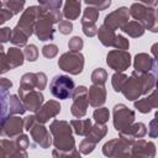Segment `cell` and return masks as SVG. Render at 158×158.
<instances>
[{
	"label": "cell",
	"instance_id": "obj_1",
	"mask_svg": "<svg viewBox=\"0 0 158 158\" xmlns=\"http://www.w3.org/2000/svg\"><path fill=\"white\" fill-rule=\"evenodd\" d=\"M156 86V77L152 73H137L132 72L131 77L127 78L121 93L127 100H137L141 95H146L152 91Z\"/></svg>",
	"mask_w": 158,
	"mask_h": 158
},
{
	"label": "cell",
	"instance_id": "obj_2",
	"mask_svg": "<svg viewBox=\"0 0 158 158\" xmlns=\"http://www.w3.org/2000/svg\"><path fill=\"white\" fill-rule=\"evenodd\" d=\"M37 20V6L31 5L27 9L23 10L17 25L12 28V36H11V43L16 47H22L27 44L28 37L35 31V25Z\"/></svg>",
	"mask_w": 158,
	"mask_h": 158
},
{
	"label": "cell",
	"instance_id": "obj_3",
	"mask_svg": "<svg viewBox=\"0 0 158 158\" xmlns=\"http://www.w3.org/2000/svg\"><path fill=\"white\" fill-rule=\"evenodd\" d=\"M157 1L153 2H133L130 9L128 14L132 16L137 22H139L144 30H149L151 32H157L158 23H157V11L154 6Z\"/></svg>",
	"mask_w": 158,
	"mask_h": 158
},
{
	"label": "cell",
	"instance_id": "obj_4",
	"mask_svg": "<svg viewBox=\"0 0 158 158\" xmlns=\"http://www.w3.org/2000/svg\"><path fill=\"white\" fill-rule=\"evenodd\" d=\"M49 131L53 136L52 143L58 151H72L75 148V141L72 136L69 122L63 120H53L49 125Z\"/></svg>",
	"mask_w": 158,
	"mask_h": 158
},
{
	"label": "cell",
	"instance_id": "obj_5",
	"mask_svg": "<svg viewBox=\"0 0 158 158\" xmlns=\"http://www.w3.org/2000/svg\"><path fill=\"white\" fill-rule=\"evenodd\" d=\"M54 20L48 10L37 5V20L35 25V35L40 41H51L54 36Z\"/></svg>",
	"mask_w": 158,
	"mask_h": 158
},
{
	"label": "cell",
	"instance_id": "obj_6",
	"mask_svg": "<svg viewBox=\"0 0 158 158\" xmlns=\"http://www.w3.org/2000/svg\"><path fill=\"white\" fill-rule=\"evenodd\" d=\"M74 88V80L69 75H56L49 83L51 94L59 100H67L72 98Z\"/></svg>",
	"mask_w": 158,
	"mask_h": 158
},
{
	"label": "cell",
	"instance_id": "obj_7",
	"mask_svg": "<svg viewBox=\"0 0 158 158\" xmlns=\"http://www.w3.org/2000/svg\"><path fill=\"white\" fill-rule=\"evenodd\" d=\"M58 67L63 72L78 75L84 68V56L80 52H65L58 59Z\"/></svg>",
	"mask_w": 158,
	"mask_h": 158
},
{
	"label": "cell",
	"instance_id": "obj_8",
	"mask_svg": "<svg viewBox=\"0 0 158 158\" xmlns=\"http://www.w3.org/2000/svg\"><path fill=\"white\" fill-rule=\"evenodd\" d=\"M114 127L120 133L127 130L135 122V112L125 104H116L112 109Z\"/></svg>",
	"mask_w": 158,
	"mask_h": 158
},
{
	"label": "cell",
	"instance_id": "obj_9",
	"mask_svg": "<svg viewBox=\"0 0 158 158\" xmlns=\"http://www.w3.org/2000/svg\"><path fill=\"white\" fill-rule=\"evenodd\" d=\"M47 85V75L43 72L37 73H25L21 77L20 86H19V94L26 93L30 90H40L42 91Z\"/></svg>",
	"mask_w": 158,
	"mask_h": 158
},
{
	"label": "cell",
	"instance_id": "obj_10",
	"mask_svg": "<svg viewBox=\"0 0 158 158\" xmlns=\"http://www.w3.org/2000/svg\"><path fill=\"white\" fill-rule=\"evenodd\" d=\"M72 99H73V104L70 106V112L73 116L81 118L85 116L86 114V109H88V88L84 85H79L77 88H74L73 94H72Z\"/></svg>",
	"mask_w": 158,
	"mask_h": 158
},
{
	"label": "cell",
	"instance_id": "obj_11",
	"mask_svg": "<svg viewBox=\"0 0 158 158\" xmlns=\"http://www.w3.org/2000/svg\"><path fill=\"white\" fill-rule=\"evenodd\" d=\"M107 65L117 73H123L131 65V54L127 51L112 49L106 56Z\"/></svg>",
	"mask_w": 158,
	"mask_h": 158
},
{
	"label": "cell",
	"instance_id": "obj_12",
	"mask_svg": "<svg viewBox=\"0 0 158 158\" xmlns=\"http://www.w3.org/2000/svg\"><path fill=\"white\" fill-rule=\"evenodd\" d=\"M128 17H130L128 7L120 6L116 10H114L112 12H110L109 15L105 16V20H104L102 25L105 27H107L109 30L115 32L116 30L122 28V26L128 22Z\"/></svg>",
	"mask_w": 158,
	"mask_h": 158
},
{
	"label": "cell",
	"instance_id": "obj_13",
	"mask_svg": "<svg viewBox=\"0 0 158 158\" xmlns=\"http://www.w3.org/2000/svg\"><path fill=\"white\" fill-rule=\"evenodd\" d=\"M99 19V10H96L93 6H86L84 9L83 12V17H81V27H83V32L85 36L88 37H94L98 33V26H96V21Z\"/></svg>",
	"mask_w": 158,
	"mask_h": 158
},
{
	"label": "cell",
	"instance_id": "obj_14",
	"mask_svg": "<svg viewBox=\"0 0 158 158\" xmlns=\"http://www.w3.org/2000/svg\"><path fill=\"white\" fill-rule=\"evenodd\" d=\"M59 112H60V104L56 100H49V101L44 102L35 112V118H36V122L43 125V123L48 122L51 118L56 117Z\"/></svg>",
	"mask_w": 158,
	"mask_h": 158
},
{
	"label": "cell",
	"instance_id": "obj_15",
	"mask_svg": "<svg viewBox=\"0 0 158 158\" xmlns=\"http://www.w3.org/2000/svg\"><path fill=\"white\" fill-rule=\"evenodd\" d=\"M1 127H2V135H5L6 137L10 138L17 137L23 131V118H21L17 115L6 116L1 121Z\"/></svg>",
	"mask_w": 158,
	"mask_h": 158
},
{
	"label": "cell",
	"instance_id": "obj_16",
	"mask_svg": "<svg viewBox=\"0 0 158 158\" xmlns=\"http://www.w3.org/2000/svg\"><path fill=\"white\" fill-rule=\"evenodd\" d=\"M156 146L151 141L143 138L136 139L131 148V158H154Z\"/></svg>",
	"mask_w": 158,
	"mask_h": 158
},
{
	"label": "cell",
	"instance_id": "obj_17",
	"mask_svg": "<svg viewBox=\"0 0 158 158\" xmlns=\"http://www.w3.org/2000/svg\"><path fill=\"white\" fill-rule=\"evenodd\" d=\"M19 96L26 111L28 110L32 112H36L43 105V101H44V96L40 90H30L26 93H20Z\"/></svg>",
	"mask_w": 158,
	"mask_h": 158
},
{
	"label": "cell",
	"instance_id": "obj_18",
	"mask_svg": "<svg viewBox=\"0 0 158 158\" xmlns=\"http://www.w3.org/2000/svg\"><path fill=\"white\" fill-rule=\"evenodd\" d=\"M30 135L33 139V142L40 146L41 148L43 149H47L49 148V146L52 144V137L49 135V131L47 130V127L42 123H38L36 122L31 130H30Z\"/></svg>",
	"mask_w": 158,
	"mask_h": 158
},
{
	"label": "cell",
	"instance_id": "obj_19",
	"mask_svg": "<svg viewBox=\"0 0 158 158\" xmlns=\"http://www.w3.org/2000/svg\"><path fill=\"white\" fill-rule=\"evenodd\" d=\"M0 158H28L26 151L20 149L15 141L0 139Z\"/></svg>",
	"mask_w": 158,
	"mask_h": 158
},
{
	"label": "cell",
	"instance_id": "obj_20",
	"mask_svg": "<svg viewBox=\"0 0 158 158\" xmlns=\"http://www.w3.org/2000/svg\"><path fill=\"white\" fill-rule=\"evenodd\" d=\"M133 67L137 73H151V70L156 69V59L147 53H138L133 59Z\"/></svg>",
	"mask_w": 158,
	"mask_h": 158
},
{
	"label": "cell",
	"instance_id": "obj_21",
	"mask_svg": "<svg viewBox=\"0 0 158 158\" xmlns=\"http://www.w3.org/2000/svg\"><path fill=\"white\" fill-rule=\"evenodd\" d=\"M106 101V89L104 85H91L88 89V102L90 106L98 109Z\"/></svg>",
	"mask_w": 158,
	"mask_h": 158
},
{
	"label": "cell",
	"instance_id": "obj_22",
	"mask_svg": "<svg viewBox=\"0 0 158 158\" xmlns=\"http://www.w3.org/2000/svg\"><path fill=\"white\" fill-rule=\"evenodd\" d=\"M135 107L142 112V114H148L152 109H156L158 106V99H157V90L153 89L152 93L143 98V99H139V100H136L135 101Z\"/></svg>",
	"mask_w": 158,
	"mask_h": 158
},
{
	"label": "cell",
	"instance_id": "obj_23",
	"mask_svg": "<svg viewBox=\"0 0 158 158\" xmlns=\"http://www.w3.org/2000/svg\"><path fill=\"white\" fill-rule=\"evenodd\" d=\"M81 12V1H75V0H68L63 4V12L62 15L68 20H77Z\"/></svg>",
	"mask_w": 158,
	"mask_h": 158
},
{
	"label": "cell",
	"instance_id": "obj_24",
	"mask_svg": "<svg viewBox=\"0 0 158 158\" xmlns=\"http://www.w3.org/2000/svg\"><path fill=\"white\" fill-rule=\"evenodd\" d=\"M69 125L74 131V133L79 136H86L93 127L90 118H75V120H72Z\"/></svg>",
	"mask_w": 158,
	"mask_h": 158
},
{
	"label": "cell",
	"instance_id": "obj_25",
	"mask_svg": "<svg viewBox=\"0 0 158 158\" xmlns=\"http://www.w3.org/2000/svg\"><path fill=\"white\" fill-rule=\"evenodd\" d=\"M26 112V109L17 95H10L7 100V116L22 115Z\"/></svg>",
	"mask_w": 158,
	"mask_h": 158
},
{
	"label": "cell",
	"instance_id": "obj_26",
	"mask_svg": "<svg viewBox=\"0 0 158 158\" xmlns=\"http://www.w3.org/2000/svg\"><path fill=\"white\" fill-rule=\"evenodd\" d=\"M106 133H107V126L106 125L95 123L91 127L90 132L85 136V139H88V141H90V142H93V143L96 144V143H99L106 136Z\"/></svg>",
	"mask_w": 158,
	"mask_h": 158
},
{
	"label": "cell",
	"instance_id": "obj_27",
	"mask_svg": "<svg viewBox=\"0 0 158 158\" xmlns=\"http://www.w3.org/2000/svg\"><path fill=\"white\" fill-rule=\"evenodd\" d=\"M6 56H7V59H9L11 69L17 68V67L23 64V59H25L23 52L19 47H10L7 49V52H6Z\"/></svg>",
	"mask_w": 158,
	"mask_h": 158
},
{
	"label": "cell",
	"instance_id": "obj_28",
	"mask_svg": "<svg viewBox=\"0 0 158 158\" xmlns=\"http://www.w3.org/2000/svg\"><path fill=\"white\" fill-rule=\"evenodd\" d=\"M120 133L130 136L135 139H139V138H143L147 135V127L142 122H133L127 130H125L123 132H120Z\"/></svg>",
	"mask_w": 158,
	"mask_h": 158
},
{
	"label": "cell",
	"instance_id": "obj_29",
	"mask_svg": "<svg viewBox=\"0 0 158 158\" xmlns=\"http://www.w3.org/2000/svg\"><path fill=\"white\" fill-rule=\"evenodd\" d=\"M121 30H122L123 33H126V35H128L130 37H133V38H138V37L143 36V33L146 31L143 28V26L137 21H128L126 25L122 26Z\"/></svg>",
	"mask_w": 158,
	"mask_h": 158
},
{
	"label": "cell",
	"instance_id": "obj_30",
	"mask_svg": "<svg viewBox=\"0 0 158 158\" xmlns=\"http://www.w3.org/2000/svg\"><path fill=\"white\" fill-rule=\"evenodd\" d=\"M96 35L99 37V41L105 47H112L114 41H115V37H116V33L114 31H111L107 27H105L104 25H101L100 27H98V33Z\"/></svg>",
	"mask_w": 158,
	"mask_h": 158
},
{
	"label": "cell",
	"instance_id": "obj_31",
	"mask_svg": "<svg viewBox=\"0 0 158 158\" xmlns=\"http://www.w3.org/2000/svg\"><path fill=\"white\" fill-rule=\"evenodd\" d=\"M93 117L96 123L99 125H105L109 118H110V111L107 107H98L93 112Z\"/></svg>",
	"mask_w": 158,
	"mask_h": 158
},
{
	"label": "cell",
	"instance_id": "obj_32",
	"mask_svg": "<svg viewBox=\"0 0 158 158\" xmlns=\"http://www.w3.org/2000/svg\"><path fill=\"white\" fill-rule=\"evenodd\" d=\"M107 80V72L104 68H96L91 73V81L94 85H105Z\"/></svg>",
	"mask_w": 158,
	"mask_h": 158
},
{
	"label": "cell",
	"instance_id": "obj_33",
	"mask_svg": "<svg viewBox=\"0 0 158 158\" xmlns=\"http://www.w3.org/2000/svg\"><path fill=\"white\" fill-rule=\"evenodd\" d=\"M126 80H127V75H126V74H123V73H117V72H116V73L112 75V78H111V85H112L114 90H115L116 93H121V90H122V88H123Z\"/></svg>",
	"mask_w": 158,
	"mask_h": 158
},
{
	"label": "cell",
	"instance_id": "obj_34",
	"mask_svg": "<svg viewBox=\"0 0 158 158\" xmlns=\"http://www.w3.org/2000/svg\"><path fill=\"white\" fill-rule=\"evenodd\" d=\"M25 5H26V2L23 1V0H9V1H4V6L7 9V10H10L14 15H16V14H19L20 11H22L23 10V7H25Z\"/></svg>",
	"mask_w": 158,
	"mask_h": 158
},
{
	"label": "cell",
	"instance_id": "obj_35",
	"mask_svg": "<svg viewBox=\"0 0 158 158\" xmlns=\"http://www.w3.org/2000/svg\"><path fill=\"white\" fill-rule=\"evenodd\" d=\"M23 57L28 60V62H35L38 58V48L36 44H26L25 49H23Z\"/></svg>",
	"mask_w": 158,
	"mask_h": 158
},
{
	"label": "cell",
	"instance_id": "obj_36",
	"mask_svg": "<svg viewBox=\"0 0 158 158\" xmlns=\"http://www.w3.org/2000/svg\"><path fill=\"white\" fill-rule=\"evenodd\" d=\"M53 158H81L79 151H77V148L72 149V151H58V149H53L52 152Z\"/></svg>",
	"mask_w": 158,
	"mask_h": 158
},
{
	"label": "cell",
	"instance_id": "obj_37",
	"mask_svg": "<svg viewBox=\"0 0 158 158\" xmlns=\"http://www.w3.org/2000/svg\"><path fill=\"white\" fill-rule=\"evenodd\" d=\"M10 69H11V67H10L7 56H6L5 51H4L2 44L0 43V75L4 74V73H6V72H9Z\"/></svg>",
	"mask_w": 158,
	"mask_h": 158
},
{
	"label": "cell",
	"instance_id": "obj_38",
	"mask_svg": "<svg viewBox=\"0 0 158 158\" xmlns=\"http://www.w3.org/2000/svg\"><path fill=\"white\" fill-rule=\"evenodd\" d=\"M112 47H115V48L118 49V51H127V49L130 48V42H128V40H127L126 37H123L122 35H116Z\"/></svg>",
	"mask_w": 158,
	"mask_h": 158
},
{
	"label": "cell",
	"instance_id": "obj_39",
	"mask_svg": "<svg viewBox=\"0 0 158 158\" xmlns=\"http://www.w3.org/2000/svg\"><path fill=\"white\" fill-rule=\"evenodd\" d=\"M42 54L46 57V58H54L57 54H58V46L54 44V43H48V44H44L42 47Z\"/></svg>",
	"mask_w": 158,
	"mask_h": 158
},
{
	"label": "cell",
	"instance_id": "obj_40",
	"mask_svg": "<svg viewBox=\"0 0 158 158\" xmlns=\"http://www.w3.org/2000/svg\"><path fill=\"white\" fill-rule=\"evenodd\" d=\"M83 46H84V42H83V40L79 36L72 37L69 40V42H68V48H69L70 52H80Z\"/></svg>",
	"mask_w": 158,
	"mask_h": 158
},
{
	"label": "cell",
	"instance_id": "obj_41",
	"mask_svg": "<svg viewBox=\"0 0 158 158\" xmlns=\"http://www.w3.org/2000/svg\"><path fill=\"white\" fill-rule=\"evenodd\" d=\"M116 144H117V138H114V139H110L107 141L104 147H102V153L104 156L109 157V158H112L114 156V152H115V148H116Z\"/></svg>",
	"mask_w": 158,
	"mask_h": 158
},
{
	"label": "cell",
	"instance_id": "obj_42",
	"mask_svg": "<svg viewBox=\"0 0 158 158\" xmlns=\"http://www.w3.org/2000/svg\"><path fill=\"white\" fill-rule=\"evenodd\" d=\"M9 94H1L0 93V122L7 116V100Z\"/></svg>",
	"mask_w": 158,
	"mask_h": 158
},
{
	"label": "cell",
	"instance_id": "obj_43",
	"mask_svg": "<svg viewBox=\"0 0 158 158\" xmlns=\"http://www.w3.org/2000/svg\"><path fill=\"white\" fill-rule=\"evenodd\" d=\"M38 5L44 7L46 10H57V9H60V6L63 5V1L62 0H47V1H43V0H40L38 1Z\"/></svg>",
	"mask_w": 158,
	"mask_h": 158
},
{
	"label": "cell",
	"instance_id": "obj_44",
	"mask_svg": "<svg viewBox=\"0 0 158 158\" xmlns=\"http://www.w3.org/2000/svg\"><path fill=\"white\" fill-rule=\"evenodd\" d=\"M85 2V5L86 6H93V7H95L96 10H105V9H107L110 5H111V1L110 0H100V1H93V0H85L84 1Z\"/></svg>",
	"mask_w": 158,
	"mask_h": 158
},
{
	"label": "cell",
	"instance_id": "obj_45",
	"mask_svg": "<svg viewBox=\"0 0 158 158\" xmlns=\"http://www.w3.org/2000/svg\"><path fill=\"white\" fill-rule=\"evenodd\" d=\"M15 144L20 148V149H23V151H26V148H28L30 147V138H28V136L27 135H23V133H21V135H19L17 137H15Z\"/></svg>",
	"mask_w": 158,
	"mask_h": 158
},
{
	"label": "cell",
	"instance_id": "obj_46",
	"mask_svg": "<svg viewBox=\"0 0 158 158\" xmlns=\"http://www.w3.org/2000/svg\"><path fill=\"white\" fill-rule=\"evenodd\" d=\"M95 146H96L95 143H93V142H90V141L84 138L79 144V152L83 153V154H89L95 149Z\"/></svg>",
	"mask_w": 158,
	"mask_h": 158
},
{
	"label": "cell",
	"instance_id": "obj_47",
	"mask_svg": "<svg viewBox=\"0 0 158 158\" xmlns=\"http://www.w3.org/2000/svg\"><path fill=\"white\" fill-rule=\"evenodd\" d=\"M58 31H59L62 35H69V33L73 31V23H72V21L62 20V21L58 23Z\"/></svg>",
	"mask_w": 158,
	"mask_h": 158
},
{
	"label": "cell",
	"instance_id": "obj_48",
	"mask_svg": "<svg viewBox=\"0 0 158 158\" xmlns=\"http://www.w3.org/2000/svg\"><path fill=\"white\" fill-rule=\"evenodd\" d=\"M12 36V28L10 27H0V43H6L11 41Z\"/></svg>",
	"mask_w": 158,
	"mask_h": 158
},
{
	"label": "cell",
	"instance_id": "obj_49",
	"mask_svg": "<svg viewBox=\"0 0 158 158\" xmlns=\"http://www.w3.org/2000/svg\"><path fill=\"white\" fill-rule=\"evenodd\" d=\"M12 81L7 78H0V93L1 94H9V89H11Z\"/></svg>",
	"mask_w": 158,
	"mask_h": 158
},
{
	"label": "cell",
	"instance_id": "obj_50",
	"mask_svg": "<svg viewBox=\"0 0 158 158\" xmlns=\"http://www.w3.org/2000/svg\"><path fill=\"white\" fill-rule=\"evenodd\" d=\"M12 16H14V14L10 10H7L5 6H1L0 7V25H2L4 22L9 21Z\"/></svg>",
	"mask_w": 158,
	"mask_h": 158
},
{
	"label": "cell",
	"instance_id": "obj_51",
	"mask_svg": "<svg viewBox=\"0 0 158 158\" xmlns=\"http://www.w3.org/2000/svg\"><path fill=\"white\" fill-rule=\"evenodd\" d=\"M157 128H158V126H157V115L154 116V118H152V121L149 122V136L152 137V138H156L157 137V135H158V132H157Z\"/></svg>",
	"mask_w": 158,
	"mask_h": 158
},
{
	"label": "cell",
	"instance_id": "obj_52",
	"mask_svg": "<svg viewBox=\"0 0 158 158\" xmlns=\"http://www.w3.org/2000/svg\"><path fill=\"white\" fill-rule=\"evenodd\" d=\"M36 123V118H35V115H31V116H27L23 118V130L26 131H30L31 127Z\"/></svg>",
	"mask_w": 158,
	"mask_h": 158
},
{
	"label": "cell",
	"instance_id": "obj_53",
	"mask_svg": "<svg viewBox=\"0 0 158 158\" xmlns=\"http://www.w3.org/2000/svg\"><path fill=\"white\" fill-rule=\"evenodd\" d=\"M0 135H2V127H1V122H0Z\"/></svg>",
	"mask_w": 158,
	"mask_h": 158
}]
</instances>
